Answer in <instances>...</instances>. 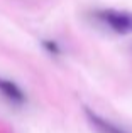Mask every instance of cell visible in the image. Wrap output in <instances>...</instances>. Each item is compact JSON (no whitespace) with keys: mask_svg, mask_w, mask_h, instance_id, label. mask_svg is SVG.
<instances>
[{"mask_svg":"<svg viewBox=\"0 0 132 133\" xmlns=\"http://www.w3.org/2000/svg\"><path fill=\"white\" fill-rule=\"evenodd\" d=\"M0 94L5 98L9 103L15 104V106H20V104L26 103V93L22 91L19 84L12 79H7L0 76Z\"/></svg>","mask_w":132,"mask_h":133,"instance_id":"3957f363","label":"cell"},{"mask_svg":"<svg viewBox=\"0 0 132 133\" xmlns=\"http://www.w3.org/2000/svg\"><path fill=\"white\" fill-rule=\"evenodd\" d=\"M44 45L47 47V51H49V52H54V54L59 52V47H58V44L54 42V41H53V42H51V41H44Z\"/></svg>","mask_w":132,"mask_h":133,"instance_id":"277c9868","label":"cell"},{"mask_svg":"<svg viewBox=\"0 0 132 133\" xmlns=\"http://www.w3.org/2000/svg\"><path fill=\"white\" fill-rule=\"evenodd\" d=\"M93 15L100 24L107 25L115 34L127 36V34L132 32V12L117 10V9H102L97 10Z\"/></svg>","mask_w":132,"mask_h":133,"instance_id":"6da1fadb","label":"cell"},{"mask_svg":"<svg viewBox=\"0 0 132 133\" xmlns=\"http://www.w3.org/2000/svg\"><path fill=\"white\" fill-rule=\"evenodd\" d=\"M85 116H86V120H88L90 127H92L97 133H129L127 130H124L122 127H119V125H115L113 121L100 116L98 113L88 110V108L85 110Z\"/></svg>","mask_w":132,"mask_h":133,"instance_id":"7a4b0ae2","label":"cell"}]
</instances>
